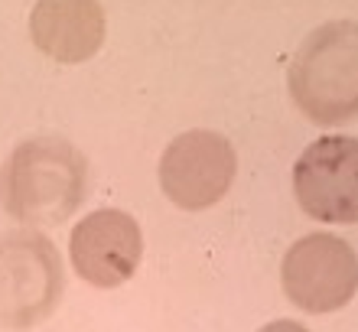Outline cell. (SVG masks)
Masks as SVG:
<instances>
[{
	"mask_svg": "<svg viewBox=\"0 0 358 332\" xmlns=\"http://www.w3.org/2000/svg\"><path fill=\"white\" fill-rule=\"evenodd\" d=\"M88 192V160L72 140L39 133L17 143L0 170V202L27 228H52L76 215Z\"/></svg>",
	"mask_w": 358,
	"mask_h": 332,
	"instance_id": "6da1fadb",
	"label": "cell"
},
{
	"mask_svg": "<svg viewBox=\"0 0 358 332\" xmlns=\"http://www.w3.org/2000/svg\"><path fill=\"white\" fill-rule=\"evenodd\" d=\"M290 98L320 127L358 117V23L332 20L303 39L287 68Z\"/></svg>",
	"mask_w": 358,
	"mask_h": 332,
	"instance_id": "7a4b0ae2",
	"label": "cell"
},
{
	"mask_svg": "<svg viewBox=\"0 0 358 332\" xmlns=\"http://www.w3.org/2000/svg\"><path fill=\"white\" fill-rule=\"evenodd\" d=\"M66 290L59 247L36 228L0 235V329L23 332L46 323Z\"/></svg>",
	"mask_w": 358,
	"mask_h": 332,
	"instance_id": "3957f363",
	"label": "cell"
},
{
	"mask_svg": "<svg viewBox=\"0 0 358 332\" xmlns=\"http://www.w3.org/2000/svg\"><path fill=\"white\" fill-rule=\"evenodd\" d=\"M280 284L290 303L303 313H336L358 294V254L339 235L313 231L293 241L283 254Z\"/></svg>",
	"mask_w": 358,
	"mask_h": 332,
	"instance_id": "277c9868",
	"label": "cell"
},
{
	"mask_svg": "<svg viewBox=\"0 0 358 332\" xmlns=\"http://www.w3.org/2000/svg\"><path fill=\"white\" fill-rule=\"evenodd\" d=\"M238 176V153L225 133L186 131L160 157V189L182 212H206L225 199Z\"/></svg>",
	"mask_w": 358,
	"mask_h": 332,
	"instance_id": "5b68a950",
	"label": "cell"
},
{
	"mask_svg": "<svg viewBox=\"0 0 358 332\" xmlns=\"http://www.w3.org/2000/svg\"><path fill=\"white\" fill-rule=\"evenodd\" d=\"M300 209L326 225L358 222V137L329 133L313 140L293 166Z\"/></svg>",
	"mask_w": 358,
	"mask_h": 332,
	"instance_id": "8992f818",
	"label": "cell"
},
{
	"mask_svg": "<svg viewBox=\"0 0 358 332\" xmlns=\"http://www.w3.org/2000/svg\"><path fill=\"white\" fill-rule=\"evenodd\" d=\"M143 257V235L134 215L98 209L78 222L69 238V261L85 284L98 290L121 287L134 277Z\"/></svg>",
	"mask_w": 358,
	"mask_h": 332,
	"instance_id": "52a82bcc",
	"label": "cell"
},
{
	"mask_svg": "<svg viewBox=\"0 0 358 332\" xmlns=\"http://www.w3.org/2000/svg\"><path fill=\"white\" fill-rule=\"evenodd\" d=\"M29 36L43 56L82 66L101 52L108 17L98 0H36L29 10Z\"/></svg>",
	"mask_w": 358,
	"mask_h": 332,
	"instance_id": "ba28073f",
	"label": "cell"
},
{
	"mask_svg": "<svg viewBox=\"0 0 358 332\" xmlns=\"http://www.w3.org/2000/svg\"><path fill=\"white\" fill-rule=\"evenodd\" d=\"M257 332H310V329H306V326H300V323H293V319H273V323L261 326Z\"/></svg>",
	"mask_w": 358,
	"mask_h": 332,
	"instance_id": "9c48e42d",
	"label": "cell"
}]
</instances>
